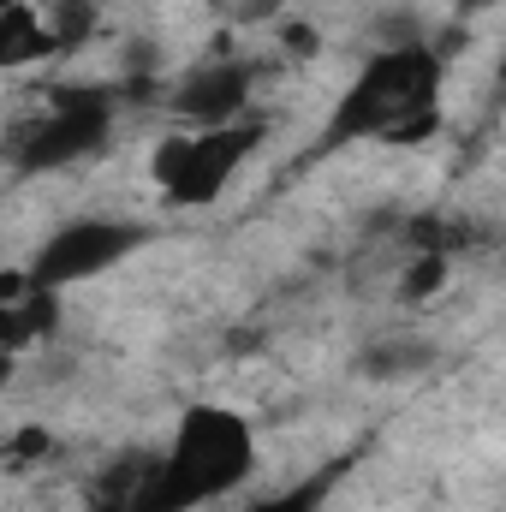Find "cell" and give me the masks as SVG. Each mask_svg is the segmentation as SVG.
I'll use <instances>...</instances> for the list:
<instances>
[{
  "mask_svg": "<svg viewBox=\"0 0 506 512\" xmlns=\"http://www.w3.org/2000/svg\"><path fill=\"white\" fill-rule=\"evenodd\" d=\"M60 60L54 36H48V18L36 0H18L0 12V72H18V66H48Z\"/></svg>",
  "mask_w": 506,
  "mask_h": 512,
  "instance_id": "cell-8",
  "label": "cell"
},
{
  "mask_svg": "<svg viewBox=\"0 0 506 512\" xmlns=\"http://www.w3.org/2000/svg\"><path fill=\"white\" fill-rule=\"evenodd\" d=\"M245 512H322V483H298L280 495H256Z\"/></svg>",
  "mask_w": 506,
  "mask_h": 512,
  "instance_id": "cell-13",
  "label": "cell"
},
{
  "mask_svg": "<svg viewBox=\"0 0 506 512\" xmlns=\"http://www.w3.org/2000/svg\"><path fill=\"white\" fill-rule=\"evenodd\" d=\"M441 84L447 60L435 42H393L364 60V72L340 90L328 126H322V155L352 149V143H387V149H417L441 131Z\"/></svg>",
  "mask_w": 506,
  "mask_h": 512,
  "instance_id": "cell-1",
  "label": "cell"
},
{
  "mask_svg": "<svg viewBox=\"0 0 506 512\" xmlns=\"http://www.w3.org/2000/svg\"><path fill=\"white\" fill-rule=\"evenodd\" d=\"M477 6H495V0H477Z\"/></svg>",
  "mask_w": 506,
  "mask_h": 512,
  "instance_id": "cell-17",
  "label": "cell"
},
{
  "mask_svg": "<svg viewBox=\"0 0 506 512\" xmlns=\"http://www.w3.org/2000/svg\"><path fill=\"white\" fill-rule=\"evenodd\" d=\"M286 48H292V54H316V48H322V36H316L310 24H286Z\"/></svg>",
  "mask_w": 506,
  "mask_h": 512,
  "instance_id": "cell-14",
  "label": "cell"
},
{
  "mask_svg": "<svg viewBox=\"0 0 506 512\" xmlns=\"http://www.w3.org/2000/svg\"><path fill=\"white\" fill-rule=\"evenodd\" d=\"M6 6H18V0H0V12H6Z\"/></svg>",
  "mask_w": 506,
  "mask_h": 512,
  "instance_id": "cell-16",
  "label": "cell"
},
{
  "mask_svg": "<svg viewBox=\"0 0 506 512\" xmlns=\"http://www.w3.org/2000/svg\"><path fill=\"white\" fill-rule=\"evenodd\" d=\"M256 102V66L251 60H203L191 72H179L161 90V114L173 120V131H209L251 120Z\"/></svg>",
  "mask_w": 506,
  "mask_h": 512,
  "instance_id": "cell-6",
  "label": "cell"
},
{
  "mask_svg": "<svg viewBox=\"0 0 506 512\" xmlns=\"http://www.w3.org/2000/svg\"><path fill=\"white\" fill-rule=\"evenodd\" d=\"M54 334H60V292L36 286L24 268H0V346L24 358Z\"/></svg>",
  "mask_w": 506,
  "mask_h": 512,
  "instance_id": "cell-7",
  "label": "cell"
},
{
  "mask_svg": "<svg viewBox=\"0 0 506 512\" xmlns=\"http://www.w3.org/2000/svg\"><path fill=\"white\" fill-rule=\"evenodd\" d=\"M42 18H48L54 48H60V54H72V48H84V42L96 36L102 6H96V0H54V6H42Z\"/></svg>",
  "mask_w": 506,
  "mask_h": 512,
  "instance_id": "cell-10",
  "label": "cell"
},
{
  "mask_svg": "<svg viewBox=\"0 0 506 512\" xmlns=\"http://www.w3.org/2000/svg\"><path fill=\"white\" fill-rule=\"evenodd\" d=\"M149 239H155V233H149L143 221H131V215H72L66 227H54V233L30 251L24 274H30L36 286H48V292L90 286V280L114 274L120 262H131Z\"/></svg>",
  "mask_w": 506,
  "mask_h": 512,
  "instance_id": "cell-5",
  "label": "cell"
},
{
  "mask_svg": "<svg viewBox=\"0 0 506 512\" xmlns=\"http://www.w3.org/2000/svg\"><path fill=\"white\" fill-rule=\"evenodd\" d=\"M54 429L48 423H18L12 435H6V447H0V471H12V477H24V471H36V465H48L54 459Z\"/></svg>",
  "mask_w": 506,
  "mask_h": 512,
  "instance_id": "cell-12",
  "label": "cell"
},
{
  "mask_svg": "<svg viewBox=\"0 0 506 512\" xmlns=\"http://www.w3.org/2000/svg\"><path fill=\"white\" fill-rule=\"evenodd\" d=\"M268 143L262 120H233L209 131H167L149 149V179L167 209H209L233 191V179L251 167V155Z\"/></svg>",
  "mask_w": 506,
  "mask_h": 512,
  "instance_id": "cell-4",
  "label": "cell"
},
{
  "mask_svg": "<svg viewBox=\"0 0 506 512\" xmlns=\"http://www.w3.org/2000/svg\"><path fill=\"white\" fill-rule=\"evenodd\" d=\"M447 280H453V256L411 251L399 268V304H429L435 292H447Z\"/></svg>",
  "mask_w": 506,
  "mask_h": 512,
  "instance_id": "cell-11",
  "label": "cell"
},
{
  "mask_svg": "<svg viewBox=\"0 0 506 512\" xmlns=\"http://www.w3.org/2000/svg\"><path fill=\"white\" fill-rule=\"evenodd\" d=\"M114 131H120V90L114 84H60V90H48L42 114L18 126L6 161L24 179L66 173V167L96 161L114 143Z\"/></svg>",
  "mask_w": 506,
  "mask_h": 512,
  "instance_id": "cell-3",
  "label": "cell"
},
{
  "mask_svg": "<svg viewBox=\"0 0 506 512\" xmlns=\"http://www.w3.org/2000/svg\"><path fill=\"white\" fill-rule=\"evenodd\" d=\"M12 376H18V352H6V346H0V393L12 387Z\"/></svg>",
  "mask_w": 506,
  "mask_h": 512,
  "instance_id": "cell-15",
  "label": "cell"
},
{
  "mask_svg": "<svg viewBox=\"0 0 506 512\" xmlns=\"http://www.w3.org/2000/svg\"><path fill=\"white\" fill-rule=\"evenodd\" d=\"M441 352H435V340H376V346H364L358 352V376L364 382H405V376H423L429 364H435Z\"/></svg>",
  "mask_w": 506,
  "mask_h": 512,
  "instance_id": "cell-9",
  "label": "cell"
},
{
  "mask_svg": "<svg viewBox=\"0 0 506 512\" xmlns=\"http://www.w3.org/2000/svg\"><path fill=\"white\" fill-rule=\"evenodd\" d=\"M262 465L256 423L221 399H191L173 417L161 453H149L143 483L126 495V512H197L215 495L245 489Z\"/></svg>",
  "mask_w": 506,
  "mask_h": 512,
  "instance_id": "cell-2",
  "label": "cell"
}]
</instances>
